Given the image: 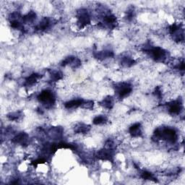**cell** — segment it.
<instances>
[{"instance_id":"obj_5","label":"cell","mask_w":185,"mask_h":185,"mask_svg":"<svg viewBox=\"0 0 185 185\" xmlns=\"http://www.w3.org/2000/svg\"><path fill=\"white\" fill-rule=\"evenodd\" d=\"M78 23L80 25V27H84L86 25L89 24L91 22V19H90V16L88 11L85 10H81L80 12H79L78 16Z\"/></svg>"},{"instance_id":"obj_18","label":"cell","mask_w":185,"mask_h":185,"mask_svg":"<svg viewBox=\"0 0 185 185\" xmlns=\"http://www.w3.org/2000/svg\"><path fill=\"white\" fill-rule=\"evenodd\" d=\"M107 121V118L105 116H103V115H100V116H97L94 118L93 120V123L96 125L98 124H102Z\"/></svg>"},{"instance_id":"obj_7","label":"cell","mask_w":185,"mask_h":185,"mask_svg":"<svg viewBox=\"0 0 185 185\" xmlns=\"http://www.w3.org/2000/svg\"><path fill=\"white\" fill-rule=\"evenodd\" d=\"M28 140V135L26 133L22 132L20 133L19 135H16L13 138V142L16 144H21V145H25Z\"/></svg>"},{"instance_id":"obj_2","label":"cell","mask_w":185,"mask_h":185,"mask_svg":"<svg viewBox=\"0 0 185 185\" xmlns=\"http://www.w3.org/2000/svg\"><path fill=\"white\" fill-rule=\"evenodd\" d=\"M39 101L43 103L46 106H51L54 104V96L53 93L49 91H43L39 96L38 97Z\"/></svg>"},{"instance_id":"obj_19","label":"cell","mask_w":185,"mask_h":185,"mask_svg":"<svg viewBox=\"0 0 185 185\" xmlns=\"http://www.w3.org/2000/svg\"><path fill=\"white\" fill-rule=\"evenodd\" d=\"M135 63V61L132 59L129 58V57H124L122 59V64L125 67H131Z\"/></svg>"},{"instance_id":"obj_21","label":"cell","mask_w":185,"mask_h":185,"mask_svg":"<svg viewBox=\"0 0 185 185\" xmlns=\"http://www.w3.org/2000/svg\"><path fill=\"white\" fill-rule=\"evenodd\" d=\"M142 178L144 179H148V180H152V179H154V177L150 172L144 171L142 174Z\"/></svg>"},{"instance_id":"obj_16","label":"cell","mask_w":185,"mask_h":185,"mask_svg":"<svg viewBox=\"0 0 185 185\" xmlns=\"http://www.w3.org/2000/svg\"><path fill=\"white\" fill-rule=\"evenodd\" d=\"M90 129L89 126L84 124H80L75 127V132L78 133H85L88 132Z\"/></svg>"},{"instance_id":"obj_3","label":"cell","mask_w":185,"mask_h":185,"mask_svg":"<svg viewBox=\"0 0 185 185\" xmlns=\"http://www.w3.org/2000/svg\"><path fill=\"white\" fill-rule=\"evenodd\" d=\"M150 54H151L152 57H153L155 61L162 62L166 59V53L163 49L160 47H155L151 49L150 51Z\"/></svg>"},{"instance_id":"obj_6","label":"cell","mask_w":185,"mask_h":185,"mask_svg":"<svg viewBox=\"0 0 185 185\" xmlns=\"http://www.w3.org/2000/svg\"><path fill=\"white\" fill-rule=\"evenodd\" d=\"M98 158L102 160H106V161H110L111 160V158H113V153L112 148H106V149L101 150V151H98Z\"/></svg>"},{"instance_id":"obj_12","label":"cell","mask_w":185,"mask_h":185,"mask_svg":"<svg viewBox=\"0 0 185 185\" xmlns=\"http://www.w3.org/2000/svg\"><path fill=\"white\" fill-rule=\"evenodd\" d=\"M49 25H50V21L48 18H44L42 21L40 22L39 24L37 25L36 28L39 30H44L46 28H48Z\"/></svg>"},{"instance_id":"obj_9","label":"cell","mask_w":185,"mask_h":185,"mask_svg":"<svg viewBox=\"0 0 185 185\" xmlns=\"http://www.w3.org/2000/svg\"><path fill=\"white\" fill-rule=\"evenodd\" d=\"M84 103V100L82 99H76V100H72L70 101L67 102L65 104V107L67 109H75V108H78L79 106H82Z\"/></svg>"},{"instance_id":"obj_17","label":"cell","mask_w":185,"mask_h":185,"mask_svg":"<svg viewBox=\"0 0 185 185\" xmlns=\"http://www.w3.org/2000/svg\"><path fill=\"white\" fill-rule=\"evenodd\" d=\"M116 18H115V16L112 15V14H109V15H106L104 18V22H105L106 24L111 25V26L114 25L115 23H116Z\"/></svg>"},{"instance_id":"obj_14","label":"cell","mask_w":185,"mask_h":185,"mask_svg":"<svg viewBox=\"0 0 185 185\" xmlns=\"http://www.w3.org/2000/svg\"><path fill=\"white\" fill-rule=\"evenodd\" d=\"M101 105L104 106V107H105L106 109H110L112 108L113 106V99L111 97H107V98H104L103 100V101L101 102Z\"/></svg>"},{"instance_id":"obj_23","label":"cell","mask_w":185,"mask_h":185,"mask_svg":"<svg viewBox=\"0 0 185 185\" xmlns=\"http://www.w3.org/2000/svg\"><path fill=\"white\" fill-rule=\"evenodd\" d=\"M83 107L85 109H91L93 107V101H87V102H84L83 104H82Z\"/></svg>"},{"instance_id":"obj_4","label":"cell","mask_w":185,"mask_h":185,"mask_svg":"<svg viewBox=\"0 0 185 185\" xmlns=\"http://www.w3.org/2000/svg\"><path fill=\"white\" fill-rule=\"evenodd\" d=\"M132 87L128 83H121L120 85L116 87L117 93H118L120 98H125L129 96L132 92Z\"/></svg>"},{"instance_id":"obj_22","label":"cell","mask_w":185,"mask_h":185,"mask_svg":"<svg viewBox=\"0 0 185 185\" xmlns=\"http://www.w3.org/2000/svg\"><path fill=\"white\" fill-rule=\"evenodd\" d=\"M21 116V114H20V112H14L10 113V115H8V118L10 119V120L12 121H15L18 120L19 119V117Z\"/></svg>"},{"instance_id":"obj_1","label":"cell","mask_w":185,"mask_h":185,"mask_svg":"<svg viewBox=\"0 0 185 185\" xmlns=\"http://www.w3.org/2000/svg\"><path fill=\"white\" fill-rule=\"evenodd\" d=\"M154 135L157 137L162 138L171 142H174L177 139V135L174 129L166 128V129H157Z\"/></svg>"},{"instance_id":"obj_20","label":"cell","mask_w":185,"mask_h":185,"mask_svg":"<svg viewBox=\"0 0 185 185\" xmlns=\"http://www.w3.org/2000/svg\"><path fill=\"white\" fill-rule=\"evenodd\" d=\"M51 78H52V80H54V81H58V80L62 79V74L60 72L56 71V72L52 73V75H51Z\"/></svg>"},{"instance_id":"obj_13","label":"cell","mask_w":185,"mask_h":185,"mask_svg":"<svg viewBox=\"0 0 185 185\" xmlns=\"http://www.w3.org/2000/svg\"><path fill=\"white\" fill-rule=\"evenodd\" d=\"M113 56V54L112 52H109V51H105V52H98L97 55H96V57L98 59H104L106 58H110V57H112Z\"/></svg>"},{"instance_id":"obj_15","label":"cell","mask_w":185,"mask_h":185,"mask_svg":"<svg viewBox=\"0 0 185 185\" xmlns=\"http://www.w3.org/2000/svg\"><path fill=\"white\" fill-rule=\"evenodd\" d=\"M36 14L33 11H30V12H28L26 15H25L24 17L23 18V21L25 22V23H30V22H33L36 19Z\"/></svg>"},{"instance_id":"obj_8","label":"cell","mask_w":185,"mask_h":185,"mask_svg":"<svg viewBox=\"0 0 185 185\" xmlns=\"http://www.w3.org/2000/svg\"><path fill=\"white\" fill-rule=\"evenodd\" d=\"M182 110V104H181L178 100L174 101L169 105V112L171 114H179Z\"/></svg>"},{"instance_id":"obj_11","label":"cell","mask_w":185,"mask_h":185,"mask_svg":"<svg viewBox=\"0 0 185 185\" xmlns=\"http://www.w3.org/2000/svg\"><path fill=\"white\" fill-rule=\"evenodd\" d=\"M39 78H40L39 75L38 74L31 75L29 76L26 79V80H25V85L27 86L33 85Z\"/></svg>"},{"instance_id":"obj_10","label":"cell","mask_w":185,"mask_h":185,"mask_svg":"<svg viewBox=\"0 0 185 185\" xmlns=\"http://www.w3.org/2000/svg\"><path fill=\"white\" fill-rule=\"evenodd\" d=\"M141 126L140 124L137 123L133 124L132 127L129 128V133L131 134L132 137H139L141 135Z\"/></svg>"}]
</instances>
